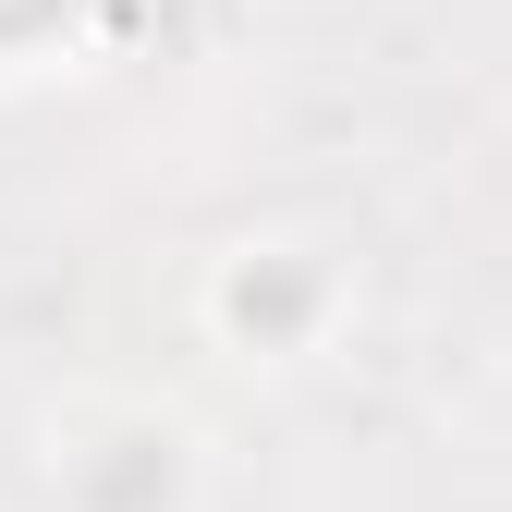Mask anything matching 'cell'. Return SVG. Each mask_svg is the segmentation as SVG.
Masks as SVG:
<instances>
[{"instance_id":"6da1fadb","label":"cell","mask_w":512,"mask_h":512,"mask_svg":"<svg viewBox=\"0 0 512 512\" xmlns=\"http://www.w3.org/2000/svg\"><path fill=\"white\" fill-rule=\"evenodd\" d=\"M74 0H0V37H37V25H61Z\"/></svg>"}]
</instances>
